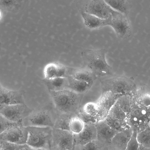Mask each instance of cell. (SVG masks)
Segmentation results:
<instances>
[{
    "label": "cell",
    "mask_w": 150,
    "mask_h": 150,
    "mask_svg": "<svg viewBox=\"0 0 150 150\" xmlns=\"http://www.w3.org/2000/svg\"><path fill=\"white\" fill-rule=\"evenodd\" d=\"M74 146L73 135L70 131L53 128L50 150H68Z\"/></svg>",
    "instance_id": "ba28073f"
},
{
    "label": "cell",
    "mask_w": 150,
    "mask_h": 150,
    "mask_svg": "<svg viewBox=\"0 0 150 150\" xmlns=\"http://www.w3.org/2000/svg\"><path fill=\"white\" fill-rule=\"evenodd\" d=\"M137 140L139 145L150 148V128L148 127L137 133Z\"/></svg>",
    "instance_id": "f1b7e54d"
},
{
    "label": "cell",
    "mask_w": 150,
    "mask_h": 150,
    "mask_svg": "<svg viewBox=\"0 0 150 150\" xmlns=\"http://www.w3.org/2000/svg\"><path fill=\"white\" fill-rule=\"evenodd\" d=\"M105 1L113 10L127 16L132 7L131 2L129 0H107Z\"/></svg>",
    "instance_id": "44dd1931"
},
{
    "label": "cell",
    "mask_w": 150,
    "mask_h": 150,
    "mask_svg": "<svg viewBox=\"0 0 150 150\" xmlns=\"http://www.w3.org/2000/svg\"><path fill=\"white\" fill-rule=\"evenodd\" d=\"M114 30L117 37L125 39L132 34L131 25L128 16L113 10L111 13V21L109 25Z\"/></svg>",
    "instance_id": "52a82bcc"
},
{
    "label": "cell",
    "mask_w": 150,
    "mask_h": 150,
    "mask_svg": "<svg viewBox=\"0 0 150 150\" xmlns=\"http://www.w3.org/2000/svg\"><path fill=\"white\" fill-rule=\"evenodd\" d=\"M75 115H77L67 113L58 114L53 128L69 131V125L70 120Z\"/></svg>",
    "instance_id": "603a6c76"
},
{
    "label": "cell",
    "mask_w": 150,
    "mask_h": 150,
    "mask_svg": "<svg viewBox=\"0 0 150 150\" xmlns=\"http://www.w3.org/2000/svg\"><path fill=\"white\" fill-rule=\"evenodd\" d=\"M69 76L77 80L86 82L92 85L97 79L91 71L84 67L77 69L69 68Z\"/></svg>",
    "instance_id": "ac0fdd59"
},
{
    "label": "cell",
    "mask_w": 150,
    "mask_h": 150,
    "mask_svg": "<svg viewBox=\"0 0 150 150\" xmlns=\"http://www.w3.org/2000/svg\"><path fill=\"white\" fill-rule=\"evenodd\" d=\"M1 43L0 42V49H1Z\"/></svg>",
    "instance_id": "60d3db41"
},
{
    "label": "cell",
    "mask_w": 150,
    "mask_h": 150,
    "mask_svg": "<svg viewBox=\"0 0 150 150\" xmlns=\"http://www.w3.org/2000/svg\"><path fill=\"white\" fill-rule=\"evenodd\" d=\"M49 92L57 115L67 113L77 115L83 95L69 89Z\"/></svg>",
    "instance_id": "6da1fadb"
},
{
    "label": "cell",
    "mask_w": 150,
    "mask_h": 150,
    "mask_svg": "<svg viewBox=\"0 0 150 150\" xmlns=\"http://www.w3.org/2000/svg\"><path fill=\"white\" fill-rule=\"evenodd\" d=\"M104 149L105 150H120L114 147L109 143L105 146Z\"/></svg>",
    "instance_id": "e575fe53"
},
{
    "label": "cell",
    "mask_w": 150,
    "mask_h": 150,
    "mask_svg": "<svg viewBox=\"0 0 150 150\" xmlns=\"http://www.w3.org/2000/svg\"><path fill=\"white\" fill-rule=\"evenodd\" d=\"M126 122L133 131L138 133L150 127V109L141 106L133 98Z\"/></svg>",
    "instance_id": "8992f818"
},
{
    "label": "cell",
    "mask_w": 150,
    "mask_h": 150,
    "mask_svg": "<svg viewBox=\"0 0 150 150\" xmlns=\"http://www.w3.org/2000/svg\"><path fill=\"white\" fill-rule=\"evenodd\" d=\"M84 123L77 115L73 117L71 119L69 125V131L73 134H79L83 129Z\"/></svg>",
    "instance_id": "4316f807"
},
{
    "label": "cell",
    "mask_w": 150,
    "mask_h": 150,
    "mask_svg": "<svg viewBox=\"0 0 150 150\" xmlns=\"http://www.w3.org/2000/svg\"><path fill=\"white\" fill-rule=\"evenodd\" d=\"M105 147V146H104ZM104 148L101 150H105V149H104Z\"/></svg>",
    "instance_id": "ab89813d"
},
{
    "label": "cell",
    "mask_w": 150,
    "mask_h": 150,
    "mask_svg": "<svg viewBox=\"0 0 150 150\" xmlns=\"http://www.w3.org/2000/svg\"><path fill=\"white\" fill-rule=\"evenodd\" d=\"M28 136L26 144L36 150L50 149L53 128L50 127H26Z\"/></svg>",
    "instance_id": "5b68a950"
},
{
    "label": "cell",
    "mask_w": 150,
    "mask_h": 150,
    "mask_svg": "<svg viewBox=\"0 0 150 150\" xmlns=\"http://www.w3.org/2000/svg\"><path fill=\"white\" fill-rule=\"evenodd\" d=\"M137 132L133 131L132 136L129 141L126 150H137L139 144L137 140Z\"/></svg>",
    "instance_id": "d6a6232c"
},
{
    "label": "cell",
    "mask_w": 150,
    "mask_h": 150,
    "mask_svg": "<svg viewBox=\"0 0 150 150\" xmlns=\"http://www.w3.org/2000/svg\"><path fill=\"white\" fill-rule=\"evenodd\" d=\"M105 145L97 139L82 145L74 146V150H101Z\"/></svg>",
    "instance_id": "f546056e"
},
{
    "label": "cell",
    "mask_w": 150,
    "mask_h": 150,
    "mask_svg": "<svg viewBox=\"0 0 150 150\" xmlns=\"http://www.w3.org/2000/svg\"><path fill=\"white\" fill-rule=\"evenodd\" d=\"M134 94H127L121 96L117 98L116 101L127 116L131 109Z\"/></svg>",
    "instance_id": "cb8c5ba5"
},
{
    "label": "cell",
    "mask_w": 150,
    "mask_h": 150,
    "mask_svg": "<svg viewBox=\"0 0 150 150\" xmlns=\"http://www.w3.org/2000/svg\"><path fill=\"white\" fill-rule=\"evenodd\" d=\"M21 150H35L25 144L24 147Z\"/></svg>",
    "instance_id": "8d00e7d4"
},
{
    "label": "cell",
    "mask_w": 150,
    "mask_h": 150,
    "mask_svg": "<svg viewBox=\"0 0 150 150\" xmlns=\"http://www.w3.org/2000/svg\"><path fill=\"white\" fill-rule=\"evenodd\" d=\"M25 104H16L0 108V113L8 120L15 123L22 122L32 111Z\"/></svg>",
    "instance_id": "30bf717a"
},
{
    "label": "cell",
    "mask_w": 150,
    "mask_h": 150,
    "mask_svg": "<svg viewBox=\"0 0 150 150\" xmlns=\"http://www.w3.org/2000/svg\"><path fill=\"white\" fill-rule=\"evenodd\" d=\"M99 79L102 93L109 91L118 98L126 94H134L137 92L135 82L126 76L112 75Z\"/></svg>",
    "instance_id": "3957f363"
},
{
    "label": "cell",
    "mask_w": 150,
    "mask_h": 150,
    "mask_svg": "<svg viewBox=\"0 0 150 150\" xmlns=\"http://www.w3.org/2000/svg\"><path fill=\"white\" fill-rule=\"evenodd\" d=\"M137 150H150V148L146 147L139 144Z\"/></svg>",
    "instance_id": "d590c367"
},
{
    "label": "cell",
    "mask_w": 150,
    "mask_h": 150,
    "mask_svg": "<svg viewBox=\"0 0 150 150\" xmlns=\"http://www.w3.org/2000/svg\"><path fill=\"white\" fill-rule=\"evenodd\" d=\"M105 49L86 50L82 53L83 67L91 71L97 78L112 75V68L105 57Z\"/></svg>",
    "instance_id": "7a4b0ae2"
},
{
    "label": "cell",
    "mask_w": 150,
    "mask_h": 150,
    "mask_svg": "<svg viewBox=\"0 0 150 150\" xmlns=\"http://www.w3.org/2000/svg\"><path fill=\"white\" fill-rule=\"evenodd\" d=\"M43 81L49 91H58L68 89L67 77H57L51 79H44Z\"/></svg>",
    "instance_id": "ffe728a7"
},
{
    "label": "cell",
    "mask_w": 150,
    "mask_h": 150,
    "mask_svg": "<svg viewBox=\"0 0 150 150\" xmlns=\"http://www.w3.org/2000/svg\"><path fill=\"white\" fill-rule=\"evenodd\" d=\"M105 120L111 127L118 132L130 127L127 124L126 121L119 120L108 115Z\"/></svg>",
    "instance_id": "83f0119b"
},
{
    "label": "cell",
    "mask_w": 150,
    "mask_h": 150,
    "mask_svg": "<svg viewBox=\"0 0 150 150\" xmlns=\"http://www.w3.org/2000/svg\"><path fill=\"white\" fill-rule=\"evenodd\" d=\"M133 131L128 127L118 132L109 143L120 150H126L127 144L130 138Z\"/></svg>",
    "instance_id": "d6986e66"
},
{
    "label": "cell",
    "mask_w": 150,
    "mask_h": 150,
    "mask_svg": "<svg viewBox=\"0 0 150 150\" xmlns=\"http://www.w3.org/2000/svg\"><path fill=\"white\" fill-rule=\"evenodd\" d=\"M81 13L85 25L90 29H99L110 25L111 21V15L108 18L103 19L83 11L81 12Z\"/></svg>",
    "instance_id": "e0dca14e"
},
{
    "label": "cell",
    "mask_w": 150,
    "mask_h": 150,
    "mask_svg": "<svg viewBox=\"0 0 150 150\" xmlns=\"http://www.w3.org/2000/svg\"><path fill=\"white\" fill-rule=\"evenodd\" d=\"M68 150H74V146L72 149Z\"/></svg>",
    "instance_id": "f35d334b"
},
{
    "label": "cell",
    "mask_w": 150,
    "mask_h": 150,
    "mask_svg": "<svg viewBox=\"0 0 150 150\" xmlns=\"http://www.w3.org/2000/svg\"><path fill=\"white\" fill-rule=\"evenodd\" d=\"M44 79H51L69 76V68L60 63L53 62L47 64L43 70Z\"/></svg>",
    "instance_id": "2e32d148"
},
{
    "label": "cell",
    "mask_w": 150,
    "mask_h": 150,
    "mask_svg": "<svg viewBox=\"0 0 150 150\" xmlns=\"http://www.w3.org/2000/svg\"><path fill=\"white\" fill-rule=\"evenodd\" d=\"M67 78L68 89L79 94L84 95L92 86L86 82L77 80L71 76H68Z\"/></svg>",
    "instance_id": "7402d4cb"
},
{
    "label": "cell",
    "mask_w": 150,
    "mask_h": 150,
    "mask_svg": "<svg viewBox=\"0 0 150 150\" xmlns=\"http://www.w3.org/2000/svg\"><path fill=\"white\" fill-rule=\"evenodd\" d=\"M113 10L105 0H93L86 1L83 11L101 18L106 19L110 16Z\"/></svg>",
    "instance_id": "8fae6325"
},
{
    "label": "cell",
    "mask_w": 150,
    "mask_h": 150,
    "mask_svg": "<svg viewBox=\"0 0 150 150\" xmlns=\"http://www.w3.org/2000/svg\"><path fill=\"white\" fill-rule=\"evenodd\" d=\"M15 123L8 120L0 113V134Z\"/></svg>",
    "instance_id": "836d02e7"
},
{
    "label": "cell",
    "mask_w": 150,
    "mask_h": 150,
    "mask_svg": "<svg viewBox=\"0 0 150 150\" xmlns=\"http://www.w3.org/2000/svg\"><path fill=\"white\" fill-rule=\"evenodd\" d=\"M25 144H18L6 141L0 140V149L1 150H21Z\"/></svg>",
    "instance_id": "1f68e13d"
},
{
    "label": "cell",
    "mask_w": 150,
    "mask_h": 150,
    "mask_svg": "<svg viewBox=\"0 0 150 150\" xmlns=\"http://www.w3.org/2000/svg\"><path fill=\"white\" fill-rule=\"evenodd\" d=\"M135 93L133 95V99L139 105L144 108L150 109V96L149 93L142 91Z\"/></svg>",
    "instance_id": "d4e9b609"
},
{
    "label": "cell",
    "mask_w": 150,
    "mask_h": 150,
    "mask_svg": "<svg viewBox=\"0 0 150 150\" xmlns=\"http://www.w3.org/2000/svg\"><path fill=\"white\" fill-rule=\"evenodd\" d=\"M36 150H50L45 149H37Z\"/></svg>",
    "instance_id": "74e56055"
},
{
    "label": "cell",
    "mask_w": 150,
    "mask_h": 150,
    "mask_svg": "<svg viewBox=\"0 0 150 150\" xmlns=\"http://www.w3.org/2000/svg\"><path fill=\"white\" fill-rule=\"evenodd\" d=\"M108 115L119 120L126 121L127 117L126 114L121 109L116 102L110 110Z\"/></svg>",
    "instance_id": "4dcf8cb0"
},
{
    "label": "cell",
    "mask_w": 150,
    "mask_h": 150,
    "mask_svg": "<svg viewBox=\"0 0 150 150\" xmlns=\"http://www.w3.org/2000/svg\"><path fill=\"white\" fill-rule=\"evenodd\" d=\"M0 150H1L0 149Z\"/></svg>",
    "instance_id": "b9f144b4"
},
{
    "label": "cell",
    "mask_w": 150,
    "mask_h": 150,
    "mask_svg": "<svg viewBox=\"0 0 150 150\" xmlns=\"http://www.w3.org/2000/svg\"><path fill=\"white\" fill-rule=\"evenodd\" d=\"M51 107H44L33 110L22 121L25 127H50L53 128L57 115Z\"/></svg>",
    "instance_id": "277c9868"
},
{
    "label": "cell",
    "mask_w": 150,
    "mask_h": 150,
    "mask_svg": "<svg viewBox=\"0 0 150 150\" xmlns=\"http://www.w3.org/2000/svg\"><path fill=\"white\" fill-rule=\"evenodd\" d=\"M23 91L8 89L0 84V108L9 105L25 103Z\"/></svg>",
    "instance_id": "4fadbf2b"
},
{
    "label": "cell",
    "mask_w": 150,
    "mask_h": 150,
    "mask_svg": "<svg viewBox=\"0 0 150 150\" xmlns=\"http://www.w3.org/2000/svg\"><path fill=\"white\" fill-rule=\"evenodd\" d=\"M118 98L109 91L102 93L96 103L98 111L97 122L104 120L106 118Z\"/></svg>",
    "instance_id": "7c38bea8"
},
{
    "label": "cell",
    "mask_w": 150,
    "mask_h": 150,
    "mask_svg": "<svg viewBox=\"0 0 150 150\" xmlns=\"http://www.w3.org/2000/svg\"><path fill=\"white\" fill-rule=\"evenodd\" d=\"M20 0H0V9L11 12L19 11L22 6Z\"/></svg>",
    "instance_id": "484cf974"
},
{
    "label": "cell",
    "mask_w": 150,
    "mask_h": 150,
    "mask_svg": "<svg viewBox=\"0 0 150 150\" xmlns=\"http://www.w3.org/2000/svg\"><path fill=\"white\" fill-rule=\"evenodd\" d=\"M97 139L105 145L109 144L114 136L119 132L111 127L105 120L95 123Z\"/></svg>",
    "instance_id": "9a60e30c"
},
{
    "label": "cell",
    "mask_w": 150,
    "mask_h": 150,
    "mask_svg": "<svg viewBox=\"0 0 150 150\" xmlns=\"http://www.w3.org/2000/svg\"><path fill=\"white\" fill-rule=\"evenodd\" d=\"M74 146L82 145L97 139L95 123H84L82 130L78 134L73 135Z\"/></svg>",
    "instance_id": "5bb4252c"
},
{
    "label": "cell",
    "mask_w": 150,
    "mask_h": 150,
    "mask_svg": "<svg viewBox=\"0 0 150 150\" xmlns=\"http://www.w3.org/2000/svg\"><path fill=\"white\" fill-rule=\"evenodd\" d=\"M28 132L22 122L15 123L0 134V140L16 144H26Z\"/></svg>",
    "instance_id": "9c48e42d"
}]
</instances>
